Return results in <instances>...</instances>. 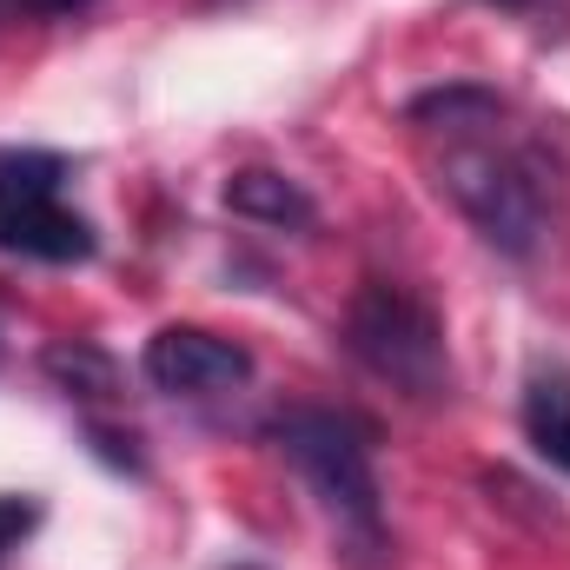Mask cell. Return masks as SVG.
<instances>
[{
  "label": "cell",
  "instance_id": "6da1fadb",
  "mask_svg": "<svg viewBox=\"0 0 570 570\" xmlns=\"http://www.w3.org/2000/svg\"><path fill=\"white\" fill-rule=\"evenodd\" d=\"M412 120L438 140V186L458 199V213L511 259L538 253L551 233V193H544V159L504 134V100L478 87L425 94Z\"/></svg>",
  "mask_w": 570,
  "mask_h": 570
},
{
  "label": "cell",
  "instance_id": "7a4b0ae2",
  "mask_svg": "<svg viewBox=\"0 0 570 570\" xmlns=\"http://www.w3.org/2000/svg\"><path fill=\"white\" fill-rule=\"evenodd\" d=\"M273 444L298 464V478L318 491V504L338 518V531L358 551H385L379 518V471H372V431L332 405H292L273 419Z\"/></svg>",
  "mask_w": 570,
  "mask_h": 570
},
{
  "label": "cell",
  "instance_id": "3957f363",
  "mask_svg": "<svg viewBox=\"0 0 570 570\" xmlns=\"http://www.w3.org/2000/svg\"><path fill=\"white\" fill-rule=\"evenodd\" d=\"M345 345L358 352L365 372H379L385 385H399L405 399L438 405L451 399V352L444 332L431 318L425 298H412L405 285L392 279H365V292L345 312Z\"/></svg>",
  "mask_w": 570,
  "mask_h": 570
},
{
  "label": "cell",
  "instance_id": "277c9868",
  "mask_svg": "<svg viewBox=\"0 0 570 570\" xmlns=\"http://www.w3.org/2000/svg\"><path fill=\"white\" fill-rule=\"evenodd\" d=\"M0 253L40 266L94 259V226L67 206V159L40 146H0Z\"/></svg>",
  "mask_w": 570,
  "mask_h": 570
},
{
  "label": "cell",
  "instance_id": "5b68a950",
  "mask_svg": "<svg viewBox=\"0 0 570 570\" xmlns=\"http://www.w3.org/2000/svg\"><path fill=\"white\" fill-rule=\"evenodd\" d=\"M140 372L153 392H173V399H219V392H239L253 379V352L206 332V325H159L140 352Z\"/></svg>",
  "mask_w": 570,
  "mask_h": 570
},
{
  "label": "cell",
  "instance_id": "8992f818",
  "mask_svg": "<svg viewBox=\"0 0 570 570\" xmlns=\"http://www.w3.org/2000/svg\"><path fill=\"white\" fill-rule=\"evenodd\" d=\"M226 206H233L239 219H259V226H292V233H305V226L318 219V206L305 199V186H298V179H285V173H266V166L233 173V179H226Z\"/></svg>",
  "mask_w": 570,
  "mask_h": 570
},
{
  "label": "cell",
  "instance_id": "52a82bcc",
  "mask_svg": "<svg viewBox=\"0 0 570 570\" xmlns=\"http://www.w3.org/2000/svg\"><path fill=\"white\" fill-rule=\"evenodd\" d=\"M524 438L544 464H558L570 478V372L564 365H544L531 372L524 385Z\"/></svg>",
  "mask_w": 570,
  "mask_h": 570
},
{
  "label": "cell",
  "instance_id": "ba28073f",
  "mask_svg": "<svg viewBox=\"0 0 570 570\" xmlns=\"http://www.w3.org/2000/svg\"><path fill=\"white\" fill-rule=\"evenodd\" d=\"M47 372L67 385V399H100V392H114V365H107V352H94V345H53L47 352Z\"/></svg>",
  "mask_w": 570,
  "mask_h": 570
},
{
  "label": "cell",
  "instance_id": "9c48e42d",
  "mask_svg": "<svg viewBox=\"0 0 570 570\" xmlns=\"http://www.w3.org/2000/svg\"><path fill=\"white\" fill-rule=\"evenodd\" d=\"M33 524H40V504H33V498H0V564L27 544Z\"/></svg>",
  "mask_w": 570,
  "mask_h": 570
}]
</instances>
